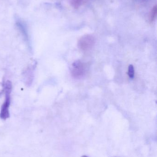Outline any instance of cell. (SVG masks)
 Listing matches in <instances>:
<instances>
[{"label":"cell","instance_id":"4","mask_svg":"<svg viewBox=\"0 0 157 157\" xmlns=\"http://www.w3.org/2000/svg\"><path fill=\"white\" fill-rule=\"evenodd\" d=\"M157 13V5L155 6L151 10V13L149 16V21L151 22H153L156 19Z\"/></svg>","mask_w":157,"mask_h":157},{"label":"cell","instance_id":"2","mask_svg":"<svg viewBox=\"0 0 157 157\" xmlns=\"http://www.w3.org/2000/svg\"><path fill=\"white\" fill-rule=\"evenodd\" d=\"M95 43L94 37L91 35H85L79 39L78 46L80 49L87 51L93 48Z\"/></svg>","mask_w":157,"mask_h":157},{"label":"cell","instance_id":"6","mask_svg":"<svg viewBox=\"0 0 157 157\" xmlns=\"http://www.w3.org/2000/svg\"><path fill=\"white\" fill-rule=\"evenodd\" d=\"M134 68L132 65H130L128 69V75L131 78H134Z\"/></svg>","mask_w":157,"mask_h":157},{"label":"cell","instance_id":"3","mask_svg":"<svg viewBox=\"0 0 157 157\" xmlns=\"http://www.w3.org/2000/svg\"><path fill=\"white\" fill-rule=\"evenodd\" d=\"M85 72L84 65L79 60L76 61L73 63L71 74L73 77L75 78H80L83 76Z\"/></svg>","mask_w":157,"mask_h":157},{"label":"cell","instance_id":"7","mask_svg":"<svg viewBox=\"0 0 157 157\" xmlns=\"http://www.w3.org/2000/svg\"><path fill=\"white\" fill-rule=\"evenodd\" d=\"M82 157H88L87 156L84 155V156H82Z\"/></svg>","mask_w":157,"mask_h":157},{"label":"cell","instance_id":"1","mask_svg":"<svg viewBox=\"0 0 157 157\" xmlns=\"http://www.w3.org/2000/svg\"><path fill=\"white\" fill-rule=\"evenodd\" d=\"M6 99L2 106L0 113V118L5 120L9 117V108L10 104V93L12 89V84L10 81H7L4 85Z\"/></svg>","mask_w":157,"mask_h":157},{"label":"cell","instance_id":"5","mask_svg":"<svg viewBox=\"0 0 157 157\" xmlns=\"http://www.w3.org/2000/svg\"><path fill=\"white\" fill-rule=\"evenodd\" d=\"M85 0H71V4L75 9L79 8L83 3Z\"/></svg>","mask_w":157,"mask_h":157}]
</instances>
